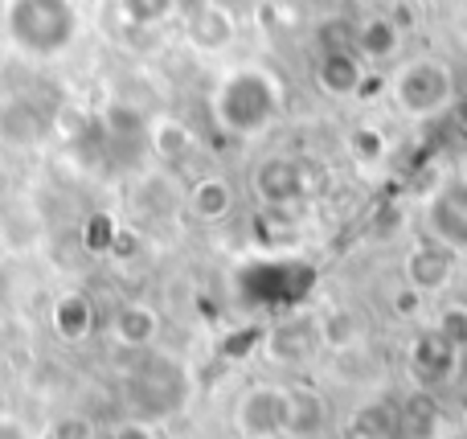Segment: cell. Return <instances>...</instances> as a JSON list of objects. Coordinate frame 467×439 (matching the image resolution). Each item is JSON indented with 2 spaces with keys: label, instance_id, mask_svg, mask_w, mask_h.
<instances>
[{
  "label": "cell",
  "instance_id": "6da1fadb",
  "mask_svg": "<svg viewBox=\"0 0 467 439\" xmlns=\"http://www.w3.org/2000/svg\"><path fill=\"white\" fill-rule=\"evenodd\" d=\"M279 107H283L279 82L266 70L246 66V70L226 74V82L218 87V95H213V120L230 136H258V131H266L279 120Z\"/></svg>",
  "mask_w": 467,
  "mask_h": 439
},
{
  "label": "cell",
  "instance_id": "7a4b0ae2",
  "mask_svg": "<svg viewBox=\"0 0 467 439\" xmlns=\"http://www.w3.org/2000/svg\"><path fill=\"white\" fill-rule=\"evenodd\" d=\"M8 33L33 57H54L78 33L74 0H13L8 5Z\"/></svg>",
  "mask_w": 467,
  "mask_h": 439
},
{
  "label": "cell",
  "instance_id": "3957f363",
  "mask_svg": "<svg viewBox=\"0 0 467 439\" xmlns=\"http://www.w3.org/2000/svg\"><path fill=\"white\" fill-rule=\"evenodd\" d=\"M131 402L140 411V423H152L161 415H172V411L185 402V374H181L177 361H148L131 374Z\"/></svg>",
  "mask_w": 467,
  "mask_h": 439
},
{
  "label": "cell",
  "instance_id": "277c9868",
  "mask_svg": "<svg viewBox=\"0 0 467 439\" xmlns=\"http://www.w3.org/2000/svg\"><path fill=\"white\" fill-rule=\"evenodd\" d=\"M394 99L406 115H439L451 103V70L443 62H410L394 78Z\"/></svg>",
  "mask_w": 467,
  "mask_h": 439
},
{
  "label": "cell",
  "instance_id": "5b68a950",
  "mask_svg": "<svg viewBox=\"0 0 467 439\" xmlns=\"http://www.w3.org/2000/svg\"><path fill=\"white\" fill-rule=\"evenodd\" d=\"M287 419H291V394L275 391V386H254L238 402V432L250 439H271L287 432Z\"/></svg>",
  "mask_w": 467,
  "mask_h": 439
},
{
  "label": "cell",
  "instance_id": "8992f818",
  "mask_svg": "<svg viewBox=\"0 0 467 439\" xmlns=\"http://www.w3.org/2000/svg\"><path fill=\"white\" fill-rule=\"evenodd\" d=\"M431 235L439 238V246L447 251H463L467 246V181H451L439 189V197L431 202Z\"/></svg>",
  "mask_w": 467,
  "mask_h": 439
},
{
  "label": "cell",
  "instance_id": "52a82bcc",
  "mask_svg": "<svg viewBox=\"0 0 467 439\" xmlns=\"http://www.w3.org/2000/svg\"><path fill=\"white\" fill-rule=\"evenodd\" d=\"M254 189H258V197H263L266 205H291V202H299V197L307 193V181H304V169H299L296 161L275 156V161H266L263 169H258Z\"/></svg>",
  "mask_w": 467,
  "mask_h": 439
},
{
  "label": "cell",
  "instance_id": "ba28073f",
  "mask_svg": "<svg viewBox=\"0 0 467 439\" xmlns=\"http://www.w3.org/2000/svg\"><path fill=\"white\" fill-rule=\"evenodd\" d=\"M41 136H46V120L37 115V107L29 99H8L0 107V144L25 152V148H37Z\"/></svg>",
  "mask_w": 467,
  "mask_h": 439
},
{
  "label": "cell",
  "instance_id": "9c48e42d",
  "mask_svg": "<svg viewBox=\"0 0 467 439\" xmlns=\"http://www.w3.org/2000/svg\"><path fill=\"white\" fill-rule=\"evenodd\" d=\"M54 329H57V337H66V341H87L90 329H95V308H90L87 296H78V292L57 296Z\"/></svg>",
  "mask_w": 467,
  "mask_h": 439
},
{
  "label": "cell",
  "instance_id": "30bf717a",
  "mask_svg": "<svg viewBox=\"0 0 467 439\" xmlns=\"http://www.w3.org/2000/svg\"><path fill=\"white\" fill-rule=\"evenodd\" d=\"M189 210H193L202 222L226 218V214L234 210V189H230V181H222V177H202L193 189H189Z\"/></svg>",
  "mask_w": 467,
  "mask_h": 439
},
{
  "label": "cell",
  "instance_id": "8fae6325",
  "mask_svg": "<svg viewBox=\"0 0 467 439\" xmlns=\"http://www.w3.org/2000/svg\"><path fill=\"white\" fill-rule=\"evenodd\" d=\"M316 329L307 325V320H287L283 329H275L271 333V358H279V361H299V358H307L312 353V345H316Z\"/></svg>",
  "mask_w": 467,
  "mask_h": 439
},
{
  "label": "cell",
  "instance_id": "7c38bea8",
  "mask_svg": "<svg viewBox=\"0 0 467 439\" xmlns=\"http://www.w3.org/2000/svg\"><path fill=\"white\" fill-rule=\"evenodd\" d=\"M156 329H161V320H156V312L148 304H123L115 312V337L123 345H148L156 337Z\"/></svg>",
  "mask_w": 467,
  "mask_h": 439
},
{
  "label": "cell",
  "instance_id": "4fadbf2b",
  "mask_svg": "<svg viewBox=\"0 0 467 439\" xmlns=\"http://www.w3.org/2000/svg\"><path fill=\"white\" fill-rule=\"evenodd\" d=\"M447 267H451V251L439 243H427L422 251H414V259H410V276L419 287H439L447 279Z\"/></svg>",
  "mask_w": 467,
  "mask_h": 439
},
{
  "label": "cell",
  "instance_id": "5bb4252c",
  "mask_svg": "<svg viewBox=\"0 0 467 439\" xmlns=\"http://www.w3.org/2000/svg\"><path fill=\"white\" fill-rule=\"evenodd\" d=\"M148 144H152L156 156L177 161V156L189 152V131L181 128L177 120H152V123H148Z\"/></svg>",
  "mask_w": 467,
  "mask_h": 439
},
{
  "label": "cell",
  "instance_id": "9a60e30c",
  "mask_svg": "<svg viewBox=\"0 0 467 439\" xmlns=\"http://www.w3.org/2000/svg\"><path fill=\"white\" fill-rule=\"evenodd\" d=\"M320 78H324V90H332V95H348V90L361 87V70H357V62L345 54L340 57L332 54L328 62L320 66Z\"/></svg>",
  "mask_w": 467,
  "mask_h": 439
},
{
  "label": "cell",
  "instance_id": "2e32d148",
  "mask_svg": "<svg viewBox=\"0 0 467 439\" xmlns=\"http://www.w3.org/2000/svg\"><path fill=\"white\" fill-rule=\"evenodd\" d=\"M123 5H128V13L136 21H161L169 13V0H123Z\"/></svg>",
  "mask_w": 467,
  "mask_h": 439
},
{
  "label": "cell",
  "instance_id": "e0dca14e",
  "mask_svg": "<svg viewBox=\"0 0 467 439\" xmlns=\"http://www.w3.org/2000/svg\"><path fill=\"white\" fill-rule=\"evenodd\" d=\"M0 439H33V432L16 415H5V411H0Z\"/></svg>",
  "mask_w": 467,
  "mask_h": 439
},
{
  "label": "cell",
  "instance_id": "ac0fdd59",
  "mask_svg": "<svg viewBox=\"0 0 467 439\" xmlns=\"http://www.w3.org/2000/svg\"><path fill=\"white\" fill-rule=\"evenodd\" d=\"M111 439H156V432L148 423H140V419H131V423H123V427H115Z\"/></svg>",
  "mask_w": 467,
  "mask_h": 439
}]
</instances>
